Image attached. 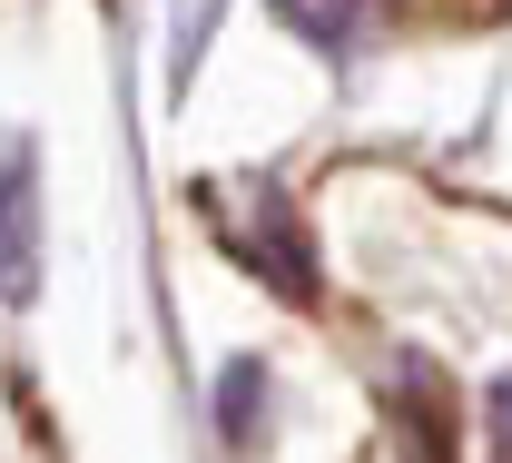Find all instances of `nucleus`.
<instances>
[{
  "label": "nucleus",
  "mask_w": 512,
  "mask_h": 463,
  "mask_svg": "<svg viewBox=\"0 0 512 463\" xmlns=\"http://www.w3.org/2000/svg\"><path fill=\"white\" fill-rule=\"evenodd\" d=\"M40 178H30V158H0V306H20L30 296V257H40Z\"/></svg>",
  "instance_id": "2"
},
{
  "label": "nucleus",
  "mask_w": 512,
  "mask_h": 463,
  "mask_svg": "<svg viewBox=\"0 0 512 463\" xmlns=\"http://www.w3.org/2000/svg\"><path fill=\"white\" fill-rule=\"evenodd\" d=\"M276 10H286V20L306 30V40H325V50H345V40L365 30V10H375V0H276Z\"/></svg>",
  "instance_id": "3"
},
{
  "label": "nucleus",
  "mask_w": 512,
  "mask_h": 463,
  "mask_svg": "<svg viewBox=\"0 0 512 463\" xmlns=\"http://www.w3.org/2000/svg\"><path fill=\"white\" fill-rule=\"evenodd\" d=\"M207 217H217V237L237 247V257L276 286V296H296V306H316V247H306V227H296V207H286V188H256L247 217H227L217 198H197Z\"/></svg>",
  "instance_id": "1"
},
{
  "label": "nucleus",
  "mask_w": 512,
  "mask_h": 463,
  "mask_svg": "<svg viewBox=\"0 0 512 463\" xmlns=\"http://www.w3.org/2000/svg\"><path fill=\"white\" fill-rule=\"evenodd\" d=\"M493 463H512V375L493 385Z\"/></svg>",
  "instance_id": "5"
},
{
  "label": "nucleus",
  "mask_w": 512,
  "mask_h": 463,
  "mask_svg": "<svg viewBox=\"0 0 512 463\" xmlns=\"http://www.w3.org/2000/svg\"><path fill=\"white\" fill-rule=\"evenodd\" d=\"M256 385H266L256 365H227V385H217V395H227V424H237V434H256Z\"/></svg>",
  "instance_id": "4"
}]
</instances>
